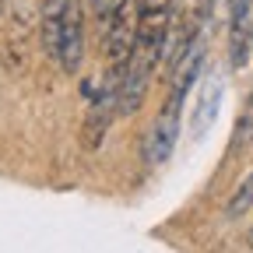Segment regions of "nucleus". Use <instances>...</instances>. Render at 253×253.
<instances>
[{
	"instance_id": "f257e3e1",
	"label": "nucleus",
	"mask_w": 253,
	"mask_h": 253,
	"mask_svg": "<svg viewBox=\"0 0 253 253\" xmlns=\"http://www.w3.org/2000/svg\"><path fill=\"white\" fill-rule=\"evenodd\" d=\"M179 113H183V102L166 99L162 113L155 116L151 130H148V137H144V148H141V155H144L148 166H162V162H169V158H172V151H176V144H179Z\"/></svg>"
},
{
	"instance_id": "f03ea898",
	"label": "nucleus",
	"mask_w": 253,
	"mask_h": 253,
	"mask_svg": "<svg viewBox=\"0 0 253 253\" xmlns=\"http://www.w3.org/2000/svg\"><path fill=\"white\" fill-rule=\"evenodd\" d=\"M81 60H84V7H81V0H71L67 11H63V21H60L53 63H60L67 74H78Z\"/></svg>"
},
{
	"instance_id": "7ed1b4c3",
	"label": "nucleus",
	"mask_w": 253,
	"mask_h": 253,
	"mask_svg": "<svg viewBox=\"0 0 253 253\" xmlns=\"http://www.w3.org/2000/svg\"><path fill=\"white\" fill-rule=\"evenodd\" d=\"M253 56V0H229V60L243 71Z\"/></svg>"
},
{
	"instance_id": "20e7f679",
	"label": "nucleus",
	"mask_w": 253,
	"mask_h": 253,
	"mask_svg": "<svg viewBox=\"0 0 253 253\" xmlns=\"http://www.w3.org/2000/svg\"><path fill=\"white\" fill-rule=\"evenodd\" d=\"M218 106H221V78H211V81L204 84V91H201V106H197V113H194V134H197V137L208 134V126H211L214 116H218Z\"/></svg>"
},
{
	"instance_id": "39448f33",
	"label": "nucleus",
	"mask_w": 253,
	"mask_h": 253,
	"mask_svg": "<svg viewBox=\"0 0 253 253\" xmlns=\"http://www.w3.org/2000/svg\"><path fill=\"white\" fill-rule=\"evenodd\" d=\"M71 0H42V49L56 53V39H60V21H63V11H67Z\"/></svg>"
},
{
	"instance_id": "423d86ee",
	"label": "nucleus",
	"mask_w": 253,
	"mask_h": 253,
	"mask_svg": "<svg viewBox=\"0 0 253 253\" xmlns=\"http://www.w3.org/2000/svg\"><path fill=\"white\" fill-rule=\"evenodd\" d=\"M253 208V169L243 176V183L232 190V197L225 204V218H243L246 211Z\"/></svg>"
},
{
	"instance_id": "0eeeda50",
	"label": "nucleus",
	"mask_w": 253,
	"mask_h": 253,
	"mask_svg": "<svg viewBox=\"0 0 253 253\" xmlns=\"http://www.w3.org/2000/svg\"><path fill=\"white\" fill-rule=\"evenodd\" d=\"M250 141H253V95L246 99L243 116H239V126H236V144L243 148V144H250Z\"/></svg>"
},
{
	"instance_id": "6e6552de",
	"label": "nucleus",
	"mask_w": 253,
	"mask_h": 253,
	"mask_svg": "<svg viewBox=\"0 0 253 253\" xmlns=\"http://www.w3.org/2000/svg\"><path fill=\"white\" fill-rule=\"evenodd\" d=\"M116 7H120V0H91V11H95V18H99V25H106Z\"/></svg>"
},
{
	"instance_id": "1a4fd4ad",
	"label": "nucleus",
	"mask_w": 253,
	"mask_h": 253,
	"mask_svg": "<svg viewBox=\"0 0 253 253\" xmlns=\"http://www.w3.org/2000/svg\"><path fill=\"white\" fill-rule=\"evenodd\" d=\"M250 246H253V229H250Z\"/></svg>"
},
{
	"instance_id": "9d476101",
	"label": "nucleus",
	"mask_w": 253,
	"mask_h": 253,
	"mask_svg": "<svg viewBox=\"0 0 253 253\" xmlns=\"http://www.w3.org/2000/svg\"><path fill=\"white\" fill-rule=\"evenodd\" d=\"M0 11H4V0H0Z\"/></svg>"
},
{
	"instance_id": "9b49d317",
	"label": "nucleus",
	"mask_w": 253,
	"mask_h": 253,
	"mask_svg": "<svg viewBox=\"0 0 253 253\" xmlns=\"http://www.w3.org/2000/svg\"><path fill=\"white\" fill-rule=\"evenodd\" d=\"M176 4H179V0H176Z\"/></svg>"
}]
</instances>
